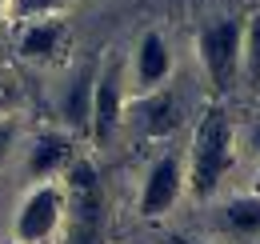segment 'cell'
<instances>
[{"label":"cell","mask_w":260,"mask_h":244,"mask_svg":"<svg viewBox=\"0 0 260 244\" xmlns=\"http://www.w3.org/2000/svg\"><path fill=\"white\" fill-rule=\"evenodd\" d=\"M232 144H236V132H232V116L224 108H208L200 124H196L192 136V160H188V188L192 196H212L216 184L224 180V172L232 168Z\"/></svg>","instance_id":"obj_1"},{"label":"cell","mask_w":260,"mask_h":244,"mask_svg":"<svg viewBox=\"0 0 260 244\" xmlns=\"http://www.w3.org/2000/svg\"><path fill=\"white\" fill-rule=\"evenodd\" d=\"M64 224L68 244H104V184L88 160H72L64 168Z\"/></svg>","instance_id":"obj_2"},{"label":"cell","mask_w":260,"mask_h":244,"mask_svg":"<svg viewBox=\"0 0 260 244\" xmlns=\"http://www.w3.org/2000/svg\"><path fill=\"white\" fill-rule=\"evenodd\" d=\"M60 224H64V188L44 180L24 196L12 232H16V244H48Z\"/></svg>","instance_id":"obj_3"},{"label":"cell","mask_w":260,"mask_h":244,"mask_svg":"<svg viewBox=\"0 0 260 244\" xmlns=\"http://www.w3.org/2000/svg\"><path fill=\"white\" fill-rule=\"evenodd\" d=\"M240 44H244V28L236 20H216L200 32L196 48H200V64L208 72V80L216 88H228L240 72Z\"/></svg>","instance_id":"obj_4"},{"label":"cell","mask_w":260,"mask_h":244,"mask_svg":"<svg viewBox=\"0 0 260 244\" xmlns=\"http://www.w3.org/2000/svg\"><path fill=\"white\" fill-rule=\"evenodd\" d=\"M180 192H184V164H180L176 152H168V156H160V160L148 168L136 208H140L144 220H156V216L172 212V204L180 200Z\"/></svg>","instance_id":"obj_5"},{"label":"cell","mask_w":260,"mask_h":244,"mask_svg":"<svg viewBox=\"0 0 260 244\" xmlns=\"http://www.w3.org/2000/svg\"><path fill=\"white\" fill-rule=\"evenodd\" d=\"M124 112V88H120V64L112 60L96 80H92V104H88V124H92V140L104 144Z\"/></svg>","instance_id":"obj_6"},{"label":"cell","mask_w":260,"mask_h":244,"mask_svg":"<svg viewBox=\"0 0 260 244\" xmlns=\"http://www.w3.org/2000/svg\"><path fill=\"white\" fill-rule=\"evenodd\" d=\"M68 48V28L56 20V16H44V20H28L24 32H20V40H16V52L24 56V60H56L60 52Z\"/></svg>","instance_id":"obj_7"},{"label":"cell","mask_w":260,"mask_h":244,"mask_svg":"<svg viewBox=\"0 0 260 244\" xmlns=\"http://www.w3.org/2000/svg\"><path fill=\"white\" fill-rule=\"evenodd\" d=\"M72 164V140L64 132H40L28 148V176L32 180H52L56 172H64Z\"/></svg>","instance_id":"obj_8"},{"label":"cell","mask_w":260,"mask_h":244,"mask_svg":"<svg viewBox=\"0 0 260 244\" xmlns=\"http://www.w3.org/2000/svg\"><path fill=\"white\" fill-rule=\"evenodd\" d=\"M168 72H172V52H168L164 36L160 32H144L140 44H136V84L152 92L156 84L168 80Z\"/></svg>","instance_id":"obj_9"},{"label":"cell","mask_w":260,"mask_h":244,"mask_svg":"<svg viewBox=\"0 0 260 244\" xmlns=\"http://www.w3.org/2000/svg\"><path fill=\"white\" fill-rule=\"evenodd\" d=\"M136 116H140V128H144V132L164 136V132H172V128L180 124V108H176V100H172L168 92H152V96L140 100Z\"/></svg>","instance_id":"obj_10"},{"label":"cell","mask_w":260,"mask_h":244,"mask_svg":"<svg viewBox=\"0 0 260 244\" xmlns=\"http://www.w3.org/2000/svg\"><path fill=\"white\" fill-rule=\"evenodd\" d=\"M224 228L236 236H260V192L236 196L224 204Z\"/></svg>","instance_id":"obj_11"},{"label":"cell","mask_w":260,"mask_h":244,"mask_svg":"<svg viewBox=\"0 0 260 244\" xmlns=\"http://www.w3.org/2000/svg\"><path fill=\"white\" fill-rule=\"evenodd\" d=\"M68 0H8V12L4 16H12V20H44V16H56L60 8H64Z\"/></svg>","instance_id":"obj_12"},{"label":"cell","mask_w":260,"mask_h":244,"mask_svg":"<svg viewBox=\"0 0 260 244\" xmlns=\"http://www.w3.org/2000/svg\"><path fill=\"white\" fill-rule=\"evenodd\" d=\"M240 64L248 68V76L260 80V16L244 28V44H240Z\"/></svg>","instance_id":"obj_13"},{"label":"cell","mask_w":260,"mask_h":244,"mask_svg":"<svg viewBox=\"0 0 260 244\" xmlns=\"http://www.w3.org/2000/svg\"><path fill=\"white\" fill-rule=\"evenodd\" d=\"M12 144H16V120L12 116H0V164L8 160Z\"/></svg>","instance_id":"obj_14"},{"label":"cell","mask_w":260,"mask_h":244,"mask_svg":"<svg viewBox=\"0 0 260 244\" xmlns=\"http://www.w3.org/2000/svg\"><path fill=\"white\" fill-rule=\"evenodd\" d=\"M12 104H16V84L0 80V116H8V112H12Z\"/></svg>","instance_id":"obj_15"},{"label":"cell","mask_w":260,"mask_h":244,"mask_svg":"<svg viewBox=\"0 0 260 244\" xmlns=\"http://www.w3.org/2000/svg\"><path fill=\"white\" fill-rule=\"evenodd\" d=\"M4 12H8V0H0V20H4Z\"/></svg>","instance_id":"obj_16"},{"label":"cell","mask_w":260,"mask_h":244,"mask_svg":"<svg viewBox=\"0 0 260 244\" xmlns=\"http://www.w3.org/2000/svg\"><path fill=\"white\" fill-rule=\"evenodd\" d=\"M168 244H200V240H168Z\"/></svg>","instance_id":"obj_17"},{"label":"cell","mask_w":260,"mask_h":244,"mask_svg":"<svg viewBox=\"0 0 260 244\" xmlns=\"http://www.w3.org/2000/svg\"><path fill=\"white\" fill-rule=\"evenodd\" d=\"M256 148H260V128H256Z\"/></svg>","instance_id":"obj_18"}]
</instances>
